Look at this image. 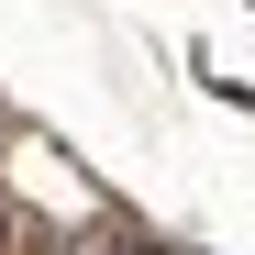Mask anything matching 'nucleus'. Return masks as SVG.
Instances as JSON below:
<instances>
[{"mask_svg":"<svg viewBox=\"0 0 255 255\" xmlns=\"http://www.w3.org/2000/svg\"><path fill=\"white\" fill-rule=\"evenodd\" d=\"M0 233H11V222H0Z\"/></svg>","mask_w":255,"mask_h":255,"instance_id":"20e7f679","label":"nucleus"},{"mask_svg":"<svg viewBox=\"0 0 255 255\" xmlns=\"http://www.w3.org/2000/svg\"><path fill=\"white\" fill-rule=\"evenodd\" d=\"M100 255H178V244H155V233H111Z\"/></svg>","mask_w":255,"mask_h":255,"instance_id":"f257e3e1","label":"nucleus"},{"mask_svg":"<svg viewBox=\"0 0 255 255\" xmlns=\"http://www.w3.org/2000/svg\"><path fill=\"white\" fill-rule=\"evenodd\" d=\"M211 100H222V111H255V89H244V78H211Z\"/></svg>","mask_w":255,"mask_h":255,"instance_id":"f03ea898","label":"nucleus"},{"mask_svg":"<svg viewBox=\"0 0 255 255\" xmlns=\"http://www.w3.org/2000/svg\"><path fill=\"white\" fill-rule=\"evenodd\" d=\"M178 255H200V244H178Z\"/></svg>","mask_w":255,"mask_h":255,"instance_id":"7ed1b4c3","label":"nucleus"}]
</instances>
